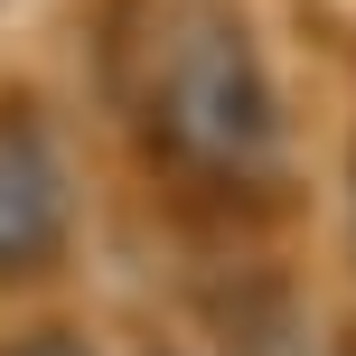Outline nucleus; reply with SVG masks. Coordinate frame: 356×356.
Listing matches in <instances>:
<instances>
[{
    "instance_id": "nucleus-1",
    "label": "nucleus",
    "mask_w": 356,
    "mask_h": 356,
    "mask_svg": "<svg viewBox=\"0 0 356 356\" xmlns=\"http://www.w3.org/2000/svg\"><path fill=\"white\" fill-rule=\"evenodd\" d=\"M150 141L169 169L207 178V188H244L272 169V85L253 38L225 10H178L150 47Z\"/></svg>"
},
{
    "instance_id": "nucleus-2",
    "label": "nucleus",
    "mask_w": 356,
    "mask_h": 356,
    "mask_svg": "<svg viewBox=\"0 0 356 356\" xmlns=\"http://www.w3.org/2000/svg\"><path fill=\"white\" fill-rule=\"evenodd\" d=\"M66 234V169L29 104H0V282L38 272Z\"/></svg>"
},
{
    "instance_id": "nucleus-3",
    "label": "nucleus",
    "mask_w": 356,
    "mask_h": 356,
    "mask_svg": "<svg viewBox=\"0 0 356 356\" xmlns=\"http://www.w3.org/2000/svg\"><path fill=\"white\" fill-rule=\"evenodd\" d=\"M19 356H75V347L66 338H38V347H19Z\"/></svg>"
}]
</instances>
